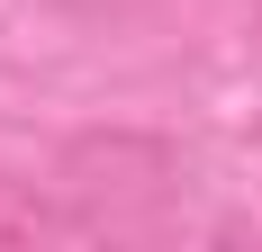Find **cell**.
<instances>
[{
	"label": "cell",
	"instance_id": "cell-1",
	"mask_svg": "<svg viewBox=\"0 0 262 252\" xmlns=\"http://www.w3.org/2000/svg\"><path fill=\"white\" fill-rule=\"evenodd\" d=\"M172 189H181V153L136 126H100L54 153V198H63L73 234H154Z\"/></svg>",
	"mask_w": 262,
	"mask_h": 252
},
{
	"label": "cell",
	"instance_id": "cell-2",
	"mask_svg": "<svg viewBox=\"0 0 262 252\" xmlns=\"http://www.w3.org/2000/svg\"><path fill=\"white\" fill-rule=\"evenodd\" d=\"M0 243H81L73 216L54 189H18V180H0Z\"/></svg>",
	"mask_w": 262,
	"mask_h": 252
},
{
	"label": "cell",
	"instance_id": "cell-3",
	"mask_svg": "<svg viewBox=\"0 0 262 252\" xmlns=\"http://www.w3.org/2000/svg\"><path fill=\"white\" fill-rule=\"evenodd\" d=\"M46 9H63L73 27H127L136 9H145V0H46Z\"/></svg>",
	"mask_w": 262,
	"mask_h": 252
},
{
	"label": "cell",
	"instance_id": "cell-4",
	"mask_svg": "<svg viewBox=\"0 0 262 252\" xmlns=\"http://www.w3.org/2000/svg\"><path fill=\"white\" fill-rule=\"evenodd\" d=\"M244 36H253V54H262V0H244Z\"/></svg>",
	"mask_w": 262,
	"mask_h": 252
}]
</instances>
